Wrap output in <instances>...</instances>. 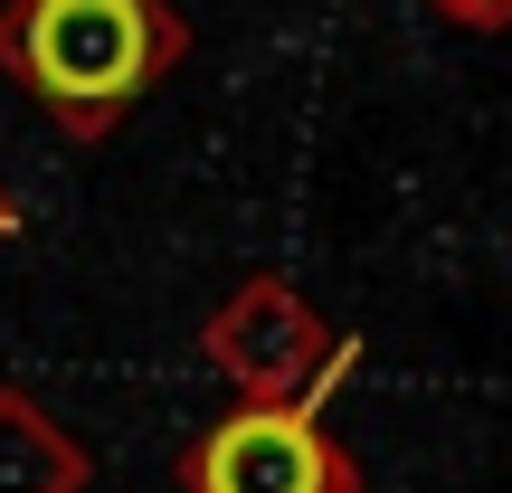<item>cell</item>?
Segmentation results:
<instances>
[{"label":"cell","mask_w":512,"mask_h":493,"mask_svg":"<svg viewBox=\"0 0 512 493\" xmlns=\"http://www.w3.org/2000/svg\"><path fill=\"white\" fill-rule=\"evenodd\" d=\"M171 10L162 0H29L10 19V48L29 67V86L76 124H105L162 76L171 57Z\"/></svg>","instance_id":"1"},{"label":"cell","mask_w":512,"mask_h":493,"mask_svg":"<svg viewBox=\"0 0 512 493\" xmlns=\"http://www.w3.org/2000/svg\"><path fill=\"white\" fill-rule=\"evenodd\" d=\"M190 493H361L313 408H238L190 446Z\"/></svg>","instance_id":"2"},{"label":"cell","mask_w":512,"mask_h":493,"mask_svg":"<svg viewBox=\"0 0 512 493\" xmlns=\"http://www.w3.org/2000/svg\"><path fill=\"white\" fill-rule=\"evenodd\" d=\"M209 342H219V361L256 389V408H304L313 389H323L332 370L351 361V342H332V332L313 323V313L294 304L285 285H256L247 304L228 313L219 332H209Z\"/></svg>","instance_id":"3"},{"label":"cell","mask_w":512,"mask_h":493,"mask_svg":"<svg viewBox=\"0 0 512 493\" xmlns=\"http://www.w3.org/2000/svg\"><path fill=\"white\" fill-rule=\"evenodd\" d=\"M427 10H446L456 29H484V38H494V29H512V0H427Z\"/></svg>","instance_id":"4"}]
</instances>
